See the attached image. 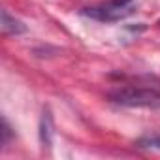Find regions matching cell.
<instances>
[{
    "label": "cell",
    "mask_w": 160,
    "mask_h": 160,
    "mask_svg": "<svg viewBox=\"0 0 160 160\" xmlns=\"http://www.w3.org/2000/svg\"><path fill=\"white\" fill-rule=\"evenodd\" d=\"M109 98L121 106H130V108L160 106V91L151 87H122L119 91H113Z\"/></svg>",
    "instance_id": "cell-1"
},
{
    "label": "cell",
    "mask_w": 160,
    "mask_h": 160,
    "mask_svg": "<svg viewBox=\"0 0 160 160\" xmlns=\"http://www.w3.org/2000/svg\"><path fill=\"white\" fill-rule=\"evenodd\" d=\"M132 13V6H119L113 0L102 4V6H92V8H85L83 15L96 19V21H104V23H113V21H121L124 17H128Z\"/></svg>",
    "instance_id": "cell-2"
},
{
    "label": "cell",
    "mask_w": 160,
    "mask_h": 160,
    "mask_svg": "<svg viewBox=\"0 0 160 160\" xmlns=\"http://www.w3.org/2000/svg\"><path fill=\"white\" fill-rule=\"evenodd\" d=\"M53 134H55V130H53V117H51V111L45 109L42 113V119H40V141H42L43 147H47V149L51 147Z\"/></svg>",
    "instance_id": "cell-3"
},
{
    "label": "cell",
    "mask_w": 160,
    "mask_h": 160,
    "mask_svg": "<svg viewBox=\"0 0 160 160\" xmlns=\"http://www.w3.org/2000/svg\"><path fill=\"white\" fill-rule=\"evenodd\" d=\"M27 30V27L19 21V19H15V17H12L10 13H8V10H2V32L4 34H23Z\"/></svg>",
    "instance_id": "cell-4"
},
{
    "label": "cell",
    "mask_w": 160,
    "mask_h": 160,
    "mask_svg": "<svg viewBox=\"0 0 160 160\" xmlns=\"http://www.w3.org/2000/svg\"><path fill=\"white\" fill-rule=\"evenodd\" d=\"M139 147H147V149H158L160 151V134L156 136H147V138H141L138 141Z\"/></svg>",
    "instance_id": "cell-5"
},
{
    "label": "cell",
    "mask_w": 160,
    "mask_h": 160,
    "mask_svg": "<svg viewBox=\"0 0 160 160\" xmlns=\"http://www.w3.org/2000/svg\"><path fill=\"white\" fill-rule=\"evenodd\" d=\"M10 138H12V128H10V124H8V121L2 119V145H8Z\"/></svg>",
    "instance_id": "cell-6"
}]
</instances>
